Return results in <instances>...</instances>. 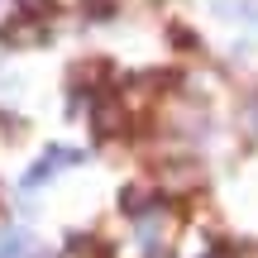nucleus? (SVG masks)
I'll use <instances>...</instances> for the list:
<instances>
[{
	"label": "nucleus",
	"mask_w": 258,
	"mask_h": 258,
	"mask_svg": "<svg viewBox=\"0 0 258 258\" xmlns=\"http://www.w3.org/2000/svg\"><path fill=\"white\" fill-rule=\"evenodd\" d=\"M19 5H24V10H34V15H38V10H48V0H19Z\"/></svg>",
	"instance_id": "4"
},
{
	"label": "nucleus",
	"mask_w": 258,
	"mask_h": 258,
	"mask_svg": "<svg viewBox=\"0 0 258 258\" xmlns=\"http://www.w3.org/2000/svg\"><path fill=\"white\" fill-rule=\"evenodd\" d=\"M24 249H29V244H24V234H19V230H10L5 239H0V258H19Z\"/></svg>",
	"instance_id": "3"
},
{
	"label": "nucleus",
	"mask_w": 258,
	"mask_h": 258,
	"mask_svg": "<svg viewBox=\"0 0 258 258\" xmlns=\"http://www.w3.org/2000/svg\"><path fill=\"white\" fill-rule=\"evenodd\" d=\"M5 43H19V48H29V43H43V29H29V19H19L15 29H5Z\"/></svg>",
	"instance_id": "1"
},
{
	"label": "nucleus",
	"mask_w": 258,
	"mask_h": 258,
	"mask_svg": "<svg viewBox=\"0 0 258 258\" xmlns=\"http://www.w3.org/2000/svg\"><path fill=\"white\" fill-rule=\"evenodd\" d=\"M115 124H120V110H115V105H96V134L105 139Z\"/></svg>",
	"instance_id": "2"
}]
</instances>
